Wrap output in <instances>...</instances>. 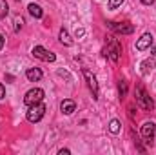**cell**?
Returning <instances> with one entry per match:
<instances>
[{"mask_svg":"<svg viewBox=\"0 0 156 155\" xmlns=\"http://www.w3.org/2000/svg\"><path fill=\"white\" fill-rule=\"evenodd\" d=\"M134 97H136V104H138L142 110L151 112V110L154 108V102H153V99L149 97V93H147V89L144 88V84H136Z\"/></svg>","mask_w":156,"mask_h":155,"instance_id":"obj_1","label":"cell"},{"mask_svg":"<svg viewBox=\"0 0 156 155\" xmlns=\"http://www.w3.org/2000/svg\"><path fill=\"white\" fill-rule=\"evenodd\" d=\"M104 55H105V57H109V60H111V62H115V64L120 60V55H122V46L118 44L116 39H111V40H109L107 47L104 49Z\"/></svg>","mask_w":156,"mask_h":155,"instance_id":"obj_2","label":"cell"},{"mask_svg":"<svg viewBox=\"0 0 156 155\" xmlns=\"http://www.w3.org/2000/svg\"><path fill=\"white\" fill-rule=\"evenodd\" d=\"M45 104H42V102H37V104H33V106H29V110H27V113H26V117H27V120L29 122H38L42 117L45 115Z\"/></svg>","mask_w":156,"mask_h":155,"instance_id":"obj_3","label":"cell"},{"mask_svg":"<svg viewBox=\"0 0 156 155\" xmlns=\"http://www.w3.org/2000/svg\"><path fill=\"white\" fill-rule=\"evenodd\" d=\"M107 28L113 29L118 35H131L134 33V26L129 22H107Z\"/></svg>","mask_w":156,"mask_h":155,"instance_id":"obj_4","label":"cell"},{"mask_svg":"<svg viewBox=\"0 0 156 155\" xmlns=\"http://www.w3.org/2000/svg\"><path fill=\"white\" fill-rule=\"evenodd\" d=\"M44 89H40V88H33V89H29L27 93H26V97H24V104L26 106H33V104H37V102H42L44 100Z\"/></svg>","mask_w":156,"mask_h":155,"instance_id":"obj_5","label":"cell"},{"mask_svg":"<svg viewBox=\"0 0 156 155\" xmlns=\"http://www.w3.org/2000/svg\"><path fill=\"white\" fill-rule=\"evenodd\" d=\"M140 133H142L145 144H153V141H154V133H156V124L154 122H149V120L144 122L142 128H140Z\"/></svg>","mask_w":156,"mask_h":155,"instance_id":"obj_6","label":"cell"},{"mask_svg":"<svg viewBox=\"0 0 156 155\" xmlns=\"http://www.w3.org/2000/svg\"><path fill=\"white\" fill-rule=\"evenodd\" d=\"M31 53H33L35 59H40V60H44V62H55V60H56V55L51 53V51H47V49L42 47V46H35Z\"/></svg>","mask_w":156,"mask_h":155,"instance_id":"obj_7","label":"cell"},{"mask_svg":"<svg viewBox=\"0 0 156 155\" xmlns=\"http://www.w3.org/2000/svg\"><path fill=\"white\" fill-rule=\"evenodd\" d=\"M83 77H85L87 86H89V89H91V93H93V99L96 100V99H98V82H96V77H94L93 73H89L87 70H83Z\"/></svg>","mask_w":156,"mask_h":155,"instance_id":"obj_8","label":"cell"},{"mask_svg":"<svg viewBox=\"0 0 156 155\" xmlns=\"http://www.w3.org/2000/svg\"><path fill=\"white\" fill-rule=\"evenodd\" d=\"M153 39H154V37H153L151 33H144L140 39L136 40V49H138V51H144V49L151 47V46H153Z\"/></svg>","mask_w":156,"mask_h":155,"instance_id":"obj_9","label":"cell"},{"mask_svg":"<svg viewBox=\"0 0 156 155\" xmlns=\"http://www.w3.org/2000/svg\"><path fill=\"white\" fill-rule=\"evenodd\" d=\"M75 110H76V102H75V100H71V99H64V100H62L60 112H62L64 115H71Z\"/></svg>","mask_w":156,"mask_h":155,"instance_id":"obj_10","label":"cell"},{"mask_svg":"<svg viewBox=\"0 0 156 155\" xmlns=\"http://www.w3.org/2000/svg\"><path fill=\"white\" fill-rule=\"evenodd\" d=\"M26 77H27L29 82H38L40 78L44 77V73H42L40 68H29V70L26 71Z\"/></svg>","mask_w":156,"mask_h":155,"instance_id":"obj_11","label":"cell"},{"mask_svg":"<svg viewBox=\"0 0 156 155\" xmlns=\"http://www.w3.org/2000/svg\"><path fill=\"white\" fill-rule=\"evenodd\" d=\"M27 11H29V15H31L33 18H42V17H44V9L40 7L38 4H29V6H27Z\"/></svg>","mask_w":156,"mask_h":155,"instance_id":"obj_12","label":"cell"},{"mask_svg":"<svg viewBox=\"0 0 156 155\" xmlns=\"http://www.w3.org/2000/svg\"><path fill=\"white\" fill-rule=\"evenodd\" d=\"M58 40H60L64 46H73V39L69 37V33H67V29H66V28H62V29H60V33H58Z\"/></svg>","mask_w":156,"mask_h":155,"instance_id":"obj_13","label":"cell"},{"mask_svg":"<svg viewBox=\"0 0 156 155\" xmlns=\"http://www.w3.org/2000/svg\"><path fill=\"white\" fill-rule=\"evenodd\" d=\"M153 68H154V60H153V59H149V60H144V62H142V73H144V75H147Z\"/></svg>","mask_w":156,"mask_h":155,"instance_id":"obj_14","label":"cell"},{"mask_svg":"<svg viewBox=\"0 0 156 155\" xmlns=\"http://www.w3.org/2000/svg\"><path fill=\"white\" fill-rule=\"evenodd\" d=\"M118 93H120V99L127 97V82L125 80H118Z\"/></svg>","mask_w":156,"mask_h":155,"instance_id":"obj_15","label":"cell"},{"mask_svg":"<svg viewBox=\"0 0 156 155\" xmlns=\"http://www.w3.org/2000/svg\"><path fill=\"white\" fill-rule=\"evenodd\" d=\"M120 126H122L120 120H118V119H113V120L109 122V131H111V133H120Z\"/></svg>","mask_w":156,"mask_h":155,"instance_id":"obj_16","label":"cell"},{"mask_svg":"<svg viewBox=\"0 0 156 155\" xmlns=\"http://www.w3.org/2000/svg\"><path fill=\"white\" fill-rule=\"evenodd\" d=\"M7 13H9V6H7V2H5V0H0V20H2Z\"/></svg>","mask_w":156,"mask_h":155,"instance_id":"obj_17","label":"cell"},{"mask_svg":"<svg viewBox=\"0 0 156 155\" xmlns=\"http://www.w3.org/2000/svg\"><path fill=\"white\" fill-rule=\"evenodd\" d=\"M24 28V18L22 17H16L15 18V31H20Z\"/></svg>","mask_w":156,"mask_h":155,"instance_id":"obj_18","label":"cell"},{"mask_svg":"<svg viewBox=\"0 0 156 155\" xmlns=\"http://www.w3.org/2000/svg\"><path fill=\"white\" fill-rule=\"evenodd\" d=\"M123 4V0H109V4H107V7L109 9H116V7H120Z\"/></svg>","mask_w":156,"mask_h":155,"instance_id":"obj_19","label":"cell"},{"mask_svg":"<svg viewBox=\"0 0 156 155\" xmlns=\"http://www.w3.org/2000/svg\"><path fill=\"white\" fill-rule=\"evenodd\" d=\"M4 97H5V88H4V84L0 82V100H2Z\"/></svg>","mask_w":156,"mask_h":155,"instance_id":"obj_20","label":"cell"},{"mask_svg":"<svg viewBox=\"0 0 156 155\" xmlns=\"http://www.w3.org/2000/svg\"><path fill=\"white\" fill-rule=\"evenodd\" d=\"M4 44H5V39H4V35L0 33V51H2V47H4Z\"/></svg>","mask_w":156,"mask_h":155,"instance_id":"obj_21","label":"cell"},{"mask_svg":"<svg viewBox=\"0 0 156 155\" xmlns=\"http://www.w3.org/2000/svg\"><path fill=\"white\" fill-rule=\"evenodd\" d=\"M142 4H145V6H151V4H154V0H142Z\"/></svg>","mask_w":156,"mask_h":155,"instance_id":"obj_22","label":"cell"},{"mask_svg":"<svg viewBox=\"0 0 156 155\" xmlns=\"http://www.w3.org/2000/svg\"><path fill=\"white\" fill-rule=\"evenodd\" d=\"M82 35H83V29H82V28L76 29V39H78V37H82Z\"/></svg>","mask_w":156,"mask_h":155,"instance_id":"obj_23","label":"cell"},{"mask_svg":"<svg viewBox=\"0 0 156 155\" xmlns=\"http://www.w3.org/2000/svg\"><path fill=\"white\" fill-rule=\"evenodd\" d=\"M58 153H60V155H69V153H71V152H69V150H60Z\"/></svg>","mask_w":156,"mask_h":155,"instance_id":"obj_24","label":"cell"},{"mask_svg":"<svg viewBox=\"0 0 156 155\" xmlns=\"http://www.w3.org/2000/svg\"><path fill=\"white\" fill-rule=\"evenodd\" d=\"M151 53H153V55H154V57H156V46H154V47H153V49H151Z\"/></svg>","mask_w":156,"mask_h":155,"instance_id":"obj_25","label":"cell"},{"mask_svg":"<svg viewBox=\"0 0 156 155\" xmlns=\"http://www.w3.org/2000/svg\"><path fill=\"white\" fill-rule=\"evenodd\" d=\"M16 2H20V0H16Z\"/></svg>","mask_w":156,"mask_h":155,"instance_id":"obj_26","label":"cell"}]
</instances>
